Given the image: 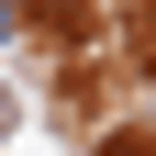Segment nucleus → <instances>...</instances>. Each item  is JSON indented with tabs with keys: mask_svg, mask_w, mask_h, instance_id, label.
<instances>
[]
</instances>
